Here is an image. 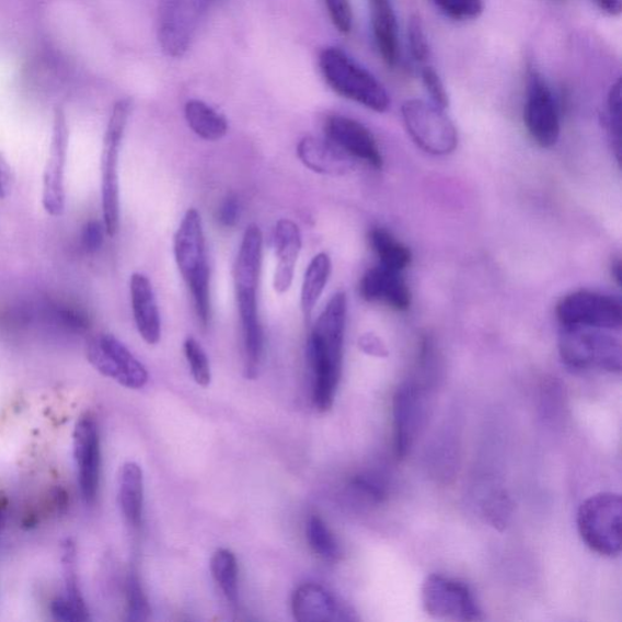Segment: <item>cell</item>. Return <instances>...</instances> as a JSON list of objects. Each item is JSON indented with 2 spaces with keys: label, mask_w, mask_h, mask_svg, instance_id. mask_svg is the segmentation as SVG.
<instances>
[{
  "label": "cell",
  "mask_w": 622,
  "mask_h": 622,
  "mask_svg": "<svg viewBox=\"0 0 622 622\" xmlns=\"http://www.w3.org/2000/svg\"><path fill=\"white\" fill-rule=\"evenodd\" d=\"M263 262V233L258 226L244 230L235 265L233 285L242 327L244 376L257 379L263 357L264 335L258 310V288Z\"/></svg>",
  "instance_id": "6da1fadb"
},
{
  "label": "cell",
  "mask_w": 622,
  "mask_h": 622,
  "mask_svg": "<svg viewBox=\"0 0 622 622\" xmlns=\"http://www.w3.org/2000/svg\"><path fill=\"white\" fill-rule=\"evenodd\" d=\"M347 311V295L338 292L333 296L309 338V358L314 372L313 400L320 413H327L335 402L342 372Z\"/></svg>",
  "instance_id": "7a4b0ae2"
},
{
  "label": "cell",
  "mask_w": 622,
  "mask_h": 622,
  "mask_svg": "<svg viewBox=\"0 0 622 622\" xmlns=\"http://www.w3.org/2000/svg\"><path fill=\"white\" fill-rule=\"evenodd\" d=\"M173 250L177 269L192 292L197 318L206 329L212 318L210 270L203 219L197 209L191 208L185 214L175 232Z\"/></svg>",
  "instance_id": "3957f363"
},
{
  "label": "cell",
  "mask_w": 622,
  "mask_h": 622,
  "mask_svg": "<svg viewBox=\"0 0 622 622\" xmlns=\"http://www.w3.org/2000/svg\"><path fill=\"white\" fill-rule=\"evenodd\" d=\"M319 65L325 81L338 95L379 114L391 106V97L383 84L342 49L322 50Z\"/></svg>",
  "instance_id": "277c9868"
},
{
  "label": "cell",
  "mask_w": 622,
  "mask_h": 622,
  "mask_svg": "<svg viewBox=\"0 0 622 622\" xmlns=\"http://www.w3.org/2000/svg\"><path fill=\"white\" fill-rule=\"evenodd\" d=\"M560 354L562 360L576 370L595 368L615 373L621 371V343L608 330L563 326Z\"/></svg>",
  "instance_id": "5b68a950"
},
{
  "label": "cell",
  "mask_w": 622,
  "mask_h": 622,
  "mask_svg": "<svg viewBox=\"0 0 622 622\" xmlns=\"http://www.w3.org/2000/svg\"><path fill=\"white\" fill-rule=\"evenodd\" d=\"M621 496L601 493L580 506L577 512V529L586 546L604 557L621 553Z\"/></svg>",
  "instance_id": "8992f818"
},
{
  "label": "cell",
  "mask_w": 622,
  "mask_h": 622,
  "mask_svg": "<svg viewBox=\"0 0 622 622\" xmlns=\"http://www.w3.org/2000/svg\"><path fill=\"white\" fill-rule=\"evenodd\" d=\"M131 103L129 99L119 100L111 114L105 131L102 153V198L104 227L108 237L114 238L119 230V180L118 162L122 140H124Z\"/></svg>",
  "instance_id": "52a82bcc"
},
{
  "label": "cell",
  "mask_w": 622,
  "mask_h": 622,
  "mask_svg": "<svg viewBox=\"0 0 622 622\" xmlns=\"http://www.w3.org/2000/svg\"><path fill=\"white\" fill-rule=\"evenodd\" d=\"M444 111L418 99L407 100L402 107L408 136L430 154H448L458 148V129Z\"/></svg>",
  "instance_id": "ba28073f"
},
{
  "label": "cell",
  "mask_w": 622,
  "mask_h": 622,
  "mask_svg": "<svg viewBox=\"0 0 622 622\" xmlns=\"http://www.w3.org/2000/svg\"><path fill=\"white\" fill-rule=\"evenodd\" d=\"M422 606L433 618L452 621H481L482 610L469 585L452 577L433 574L421 590Z\"/></svg>",
  "instance_id": "9c48e42d"
},
{
  "label": "cell",
  "mask_w": 622,
  "mask_h": 622,
  "mask_svg": "<svg viewBox=\"0 0 622 622\" xmlns=\"http://www.w3.org/2000/svg\"><path fill=\"white\" fill-rule=\"evenodd\" d=\"M214 0H161L159 41L165 55L182 58Z\"/></svg>",
  "instance_id": "30bf717a"
},
{
  "label": "cell",
  "mask_w": 622,
  "mask_h": 622,
  "mask_svg": "<svg viewBox=\"0 0 622 622\" xmlns=\"http://www.w3.org/2000/svg\"><path fill=\"white\" fill-rule=\"evenodd\" d=\"M87 358L97 372L126 388L141 389L149 381L146 366L110 333H100L89 341Z\"/></svg>",
  "instance_id": "8fae6325"
},
{
  "label": "cell",
  "mask_w": 622,
  "mask_h": 622,
  "mask_svg": "<svg viewBox=\"0 0 622 622\" xmlns=\"http://www.w3.org/2000/svg\"><path fill=\"white\" fill-rule=\"evenodd\" d=\"M428 414L427 388L407 381L396 389L393 398V439L396 458L402 460L413 449L426 424Z\"/></svg>",
  "instance_id": "7c38bea8"
},
{
  "label": "cell",
  "mask_w": 622,
  "mask_h": 622,
  "mask_svg": "<svg viewBox=\"0 0 622 622\" xmlns=\"http://www.w3.org/2000/svg\"><path fill=\"white\" fill-rule=\"evenodd\" d=\"M555 314L562 326L617 331L622 325V308L618 299L591 291L565 296L555 309Z\"/></svg>",
  "instance_id": "4fadbf2b"
},
{
  "label": "cell",
  "mask_w": 622,
  "mask_h": 622,
  "mask_svg": "<svg viewBox=\"0 0 622 622\" xmlns=\"http://www.w3.org/2000/svg\"><path fill=\"white\" fill-rule=\"evenodd\" d=\"M525 120L530 137L544 149L557 143L561 118L557 102L544 78L534 69L528 73Z\"/></svg>",
  "instance_id": "5bb4252c"
},
{
  "label": "cell",
  "mask_w": 622,
  "mask_h": 622,
  "mask_svg": "<svg viewBox=\"0 0 622 622\" xmlns=\"http://www.w3.org/2000/svg\"><path fill=\"white\" fill-rule=\"evenodd\" d=\"M69 128L61 108L55 110L49 156L43 173L42 205L51 217L65 212V166L68 161Z\"/></svg>",
  "instance_id": "9a60e30c"
},
{
  "label": "cell",
  "mask_w": 622,
  "mask_h": 622,
  "mask_svg": "<svg viewBox=\"0 0 622 622\" xmlns=\"http://www.w3.org/2000/svg\"><path fill=\"white\" fill-rule=\"evenodd\" d=\"M73 457L78 484L88 505L96 502L102 475V446L96 421L91 415L78 419L73 431Z\"/></svg>",
  "instance_id": "2e32d148"
},
{
  "label": "cell",
  "mask_w": 622,
  "mask_h": 622,
  "mask_svg": "<svg viewBox=\"0 0 622 622\" xmlns=\"http://www.w3.org/2000/svg\"><path fill=\"white\" fill-rule=\"evenodd\" d=\"M325 131L329 140L342 151L358 159L376 170H381L383 158L372 133L360 122L346 116H330L326 120Z\"/></svg>",
  "instance_id": "e0dca14e"
},
{
  "label": "cell",
  "mask_w": 622,
  "mask_h": 622,
  "mask_svg": "<svg viewBox=\"0 0 622 622\" xmlns=\"http://www.w3.org/2000/svg\"><path fill=\"white\" fill-rule=\"evenodd\" d=\"M274 249L277 258L274 274V290L277 293L290 291L293 284L296 264L302 250V233L295 221L281 219L274 230Z\"/></svg>",
  "instance_id": "ac0fdd59"
},
{
  "label": "cell",
  "mask_w": 622,
  "mask_h": 622,
  "mask_svg": "<svg viewBox=\"0 0 622 622\" xmlns=\"http://www.w3.org/2000/svg\"><path fill=\"white\" fill-rule=\"evenodd\" d=\"M360 295L368 302H383L399 311L411 306V292L402 272L379 265L362 276Z\"/></svg>",
  "instance_id": "d6986e66"
},
{
  "label": "cell",
  "mask_w": 622,
  "mask_h": 622,
  "mask_svg": "<svg viewBox=\"0 0 622 622\" xmlns=\"http://www.w3.org/2000/svg\"><path fill=\"white\" fill-rule=\"evenodd\" d=\"M130 301L140 337L154 346L161 339V316L148 276L140 273L131 275Z\"/></svg>",
  "instance_id": "ffe728a7"
},
{
  "label": "cell",
  "mask_w": 622,
  "mask_h": 622,
  "mask_svg": "<svg viewBox=\"0 0 622 622\" xmlns=\"http://www.w3.org/2000/svg\"><path fill=\"white\" fill-rule=\"evenodd\" d=\"M292 612L299 622L352 620L326 588L316 584L298 587L292 597Z\"/></svg>",
  "instance_id": "44dd1931"
},
{
  "label": "cell",
  "mask_w": 622,
  "mask_h": 622,
  "mask_svg": "<svg viewBox=\"0 0 622 622\" xmlns=\"http://www.w3.org/2000/svg\"><path fill=\"white\" fill-rule=\"evenodd\" d=\"M298 159L311 172L342 176L354 169V161L330 140L306 137L298 143Z\"/></svg>",
  "instance_id": "7402d4cb"
},
{
  "label": "cell",
  "mask_w": 622,
  "mask_h": 622,
  "mask_svg": "<svg viewBox=\"0 0 622 622\" xmlns=\"http://www.w3.org/2000/svg\"><path fill=\"white\" fill-rule=\"evenodd\" d=\"M64 576L65 596L53 603L51 610L55 619L60 621H87L89 612L84 599L81 595L77 580L76 549L71 541L64 546Z\"/></svg>",
  "instance_id": "603a6c76"
},
{
  "label": "cell",
  "mask_w": 622,
  "mask_h": 622,
  "mask_svg": "<svg viewBox=\"0 0 622 622\" xmlns=\"http://www.w3.org/2000/svg\"><path fill=\"white\" fill-rule=\"evenodd\" d=\"M377 49L388 68L399 60L398 22L392 0H368Z\"/></svg>",
  "instance_id": "cb8c5ba5"
},
{
  "label": "cell",
  "mask_w": 622,
  "mask_h": 622,
  "mask_svg": "<svg viewBox=\"0 0 622 622\" xmlns=\"http://www.w3.org/2000/svg\"><path fill=\"white\" fill-rule=\"evenodd\" d=\"M118 503L127 523L139 528L143 506V475L137 462H126L118 477Z\"/></svg>",
  "instance_id": "d4e9b609"
},
{
  "label": "cell",
  "mask_w": 622,
  "mask_h": 622,
  "mask_svg": "<svg viewBox=\"0 0 622 622\" xmlns=\"http://www.w3.org/2000/svg\"><path fill=\"white\" fill-rule=\"evenodd\" d=\"M185 118L195 135L207 141H217L227 136V118L201 100H191L185 105Z\"/></svg>",
  "instance_id": "484cf974"
},
{
  "label": "cell",
  "mask_w": 622,
  "mask_h": 622,
  "mask_svg": "<svg viewBox=\"0 0 622 622\" xmlns=\"http://www.w3.org/2000/svg\"><path fill=\"white\" fill-rule=\"evenodd\" d=\"M331 272V258L325 252L316 254L309 263L301 291V308L307 320H310L320 297L324 293Z\"/></svg>",
  "instance_id": "4316f807"
},
{
  "label": "cell",
  "mask_w": 622,
  "mask_h": 622,
  "mask_svg": "<svg viewBox=\"0 0 622 622\" xmlns=\"http://www.w3.org/2000/svg\"><path fill=\"white\" fill-rule=\"evenodd\" d=\"M369 240L372 250L380 260V265L385 266V268L403 272L413 260V255L405 244L382 228L372 229Z\"/></svg>",
  "instance_id": "83f0119b"
},
{
  "label": "cell",
  "mask_w": 622,
  "mask_h": 622,
  "mask_svg": "<svg viewBox=\"0 0 622 622\" xmlns=\"http://www.w3.org/2000/svg\"><path fill=\"white\" fill-rule=\"evenodd\" d=\"M210 572L220 586L228 601L238 604L239 598V566L235 554L230 550L220 549L210 560Z\"/></svg>",
  "instance_id": "f1b7e54d"
},
{
  "label": "cell",
  "mask_w": 622,
  "mask_h": 622,
  "mask_svg": "<svg viewBox=\"0 0 622 622\" xmlns=\"http://www.w3.org/2000/svg\"><path fill=\"white\" fill-rule=\"evenodd\" d=\"M310 548L325 561L336 562L341 558L342 552L339 544L325 521L320 517H311L307 529Z\"/></svg>",
  "instance_id": "f546056e"
},
{
  "label": "cell",
  "mask_w": 622,
  "mask_h": 622,
  "mask_svg": "<svg viewBox=\"0 0 622 622\" xmlns=\"http://www.w3.org/2000/svg\"><path fill=\"white\" fill-rule=\"evenodd\" d=\"M184 350L195 382L198 385L208 387L210 380H212V372H210L209 360L201 344L194 337H187L184 343Z\"/></svg>",
  "instance_id": "4dcf8cb0"
},
{
  "label": "cell",
  "mask_w": 622,
  "mask_h": 622,
  "mask_svg": "<svg viewBox=\"0 0 622 622\" xmlns=\"http://www.w3.org/2000/svg\"><path fill=\"white\" fill-rule=\"evenodd\" d=\"M128 620L147 621L151 615L148 598L143 594L139 576L131 572L127 583Z\"/></svg>",
  "instance_id": "1f68e13d"
},
{
  "label": "cell",
  "mask_w": 622,
  "mask_h": 622,
  "mask_svg": "<svg viewBox=\"0 0 622 622\" xmlns=\"http://www.w3.org/2000/svg\"><path fill=\"white\" fill-rule=\"evenodd\" d=\"M444 15L454 21H470L480 18L484 11L483 0H433Z\"/></svg>",
  "instance_id": "d6a6232c"
},
{
  "label": "cell",
  "mask_w": 622,
  "mask_h": 622,
  "mask_svg": "<svg viewBox=\"0 0 622 622\" xmlns=\"http://www.w3.org/2000/svg\"><path fill=\"white\" fill-rule=\"evenodd\" d=\"M607 105H608L607 125L610 136H612L614 149L618 153V160H620V152H621V81L620 80H618V82L612 88H610Z\"/></svg>",
  "instance_id": "836d02e7"
},
{
  "label": "cell",
  "mask_w": 622,
  "mask_h": 622,
  "mask_svg": "<svg viewBox=\"0 0 622 622\" xmlns=\"http://www.w3.org/2000/svg\"><path fill=\"white\" fill-rule=\"evenodd\" d=\"M410 50L418 62L427 61L429 57V44L426 37L424 24L419 16L413 15L408 22L407 28Z\"/></svg>",
  "instance_id": "e575fe53"
},
{
  "label": "cell",
  "mask_w": 622,
  "mask_h": 622,
  "mask_svg": "<svg viewBox=\"0 0 622 622\" xmlns=\"http://www.w3.org/2000/svg\"><path fill=\"white\" fill-rule=\"evenodd\" d=\"M333 26L342 35H349L353 30V9L349 0H325Z\"/></svg>",
  "instance_id": "d590c367"
},
{
  "label": "cell",
  "mask_w": 622,
  "mask_h": 622,
  "mask_svg": "<svg viewBox=\"0 0 622 622\" xmlns=\"http://www.w3.org/2000/svg\"><path fill=\"white\" fill-rule=\"evenodd\" d=\"M422 81H424V85L430 95L431 104L447 110L449 107V95L446 85H444L438 72L431 66H427L422 71Z\"/></svg>",
  "instance_id": "8d00e7d4"
},
{
  "label": "cell",
  "mask_w": 622,
  "mask_h": 622,
  "mask_svg": "<svg viewBox=\"0 0 622 622\" xmlns=\"http://www.w3.org/2000/svg\"><path fill=\"white\" fill-rule=\"evenodd\" d=\"M354 487H357L366 496L376 503H381L385 497V488L381 482L375 480L373 476L359 475L353 481Z\"/></svg>",
  "instance_id": "74e56055"
},
{
  "label": "cell",
  "mask_w": 622,
  "mask_h": 622,
  "mask_svg": "<svg viewBox=\"0 0 622 622\" xmlns=\"http://www.w3.org/2000/svg\"><path fill=\"white\" fill-rule=\"evenodd\" d=\"M240 217V205L238 198L230 196L221 204L218 210V220L224 228H233L238 224Z\"/></svg>",
  "instance_id": "f35d334b"
},
{
  "label": "cell",
  "mask_w": 622,
  "mask_h": 622,
  "mask_svg": "<svg viewBox=\"0 0 622 622\" xmlns=\"http://www.w3.org/2000/svg\"><path fill=\"white\" fill-rule=\"evenodd\" d=\"M15 174L3 152H0V199L9 196L13 188Z\"/></svg>",
  "instance_id": "ab89813d"
},
{
  "label": "cell",
  "mask_w": 622,
  "mask_h": 622,
  "mask_svg": "<svg viewBox=\"0 0 622 622\" xmlns=\"http://www.w3.org/2000/svg\"><path fill=\"white\" fill-rule=\"evenodd\" d=\"M105 228L97 223L88 224L85 232H84V241L85 246L89 250H96L100 247V244L103 242V231ZM106 232V230H105Z\"/></svg>",
  "instance_id": "60d3db41"
},
{
  "label": "cell",
  "mask_w": 622,
  "mask_h": 622,
  "mask_svg": "<svg viewBox=\"0 0 622 622\" xmlns=\"http://www.w3.org/2000/svg\"><path fill=\"white\" fill-rule=\"evenodd\" d=\"M596 4L604 14L618 18L622 10V0H596Z\"/></svg>",
  "instance_id": "b9f144b4"
},
{
  "label": "cell",
  "mask_w": 622,
  "mask_h": 622,
  "mask_svg": "<svg viewBox=\"0 0 622 622\" xmlns=\"http://www.w3.org/2000/svg\"><path fill=\"white\" fill-rule=\"evenodd\" d=\"M8 508V499L3 494H0V530H2Z\"/></svg>",
  "instance_id": "7bdbcfd3"
},
{
  "label": "cell",
  "mask_w": 622,
  "mask_h": 622,
  "mask_svg": "<svg viewBox=\"0 0 622 622\" xmlns=\"http://www.w3.org/2000/svg\"><path fill=\"white\" fill-rule=\"evenodd\" d=\"M612 274L614 279L617 280L618 285L621 284V263L620 261H617L613 266H612Z\"/></svg>",
  "instance_id": "ee69618b"
}]
</instances>
